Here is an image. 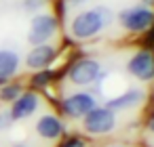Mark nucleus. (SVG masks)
Returning a JSON list of instances; mask_svg holds the SVG:
<instances>
[{
    "label": "nucleus",
    "mask_w": 154,
    "mask_h": 147,
    "mask_svg": "<svg viewBox=\"0 0 154 147\" xmlns=\"http://www.w3.org/2000/svg\"><path fill=\"white\" fill-rule=\"evenodd\" d=\"M112 23V13L106 7H93V9H80L70 17L68 30L70 36L76 40H89L103 32L106 25Z\"/></svg>",
    "instance_id": "obj_1"
},
{
    "label": "nucleus",
    "mask_w": 154,
    "mask_h": 147,
    "mask_svg": "<svg viewBox=\"0 0 154 147\" xmlns=\"http://www.w3.org/2000/svg\"><path fill=\"white\" fill-rule=\"evenodd\" d=\"M118 23L131 34H143L154 28V9H148L143 4L129 7L118 13Z\"/></svg>",
    "instance_id": "obj_2"
},
{
    "label": "nucleus",
    "mask_w": 154,
    "mask_h": 147,
    "mask_svg": "<svg viewBox=\"0 0 154 147\" xmlns=\"http://www.w3.org/2000/svg\"><path fill=\"white\" fill-rule=\"evenodd\" d=\"M101 76H103V72H101L99 61L97 59H91V57L74 61L70 65V69H68V80L74 86H89L95 80H99Z\"/></svg>",
    "instance_id": "obj_3"
},
{
    "label": "nucleus",
    "mask_w": 154,
    "mask_h": 147,
    "mask_svg": "<svg viewBox=\"0 0 154 147\" xmlns=\"http://www.w3.org/2000/svg\"><path fill=\"white\" fill-rule=\"evenodd\" d=\"M57 19L53 13H40L32 19L30 23V32H28V42L30 44H47V40H51L57 34Z\"/></svg>",
    "instance_id": "obj_4"
},
{
    "label": "nucleus",
    "mask_w": 154,
    "mask_h": 147,
    "mask_svg": "<svg viewBox=\"0 0 154 147\" xmlns=\"http://www.w3.org/2000/svg\"><path fill=\"white\" fill-rule=\"evenodd\" d=\"M114 126H116V116L108 107H93L82 118V128L89 134H106L114 130Z\"/></svg>",
    "instance_id": "obj_5"
},
{
    "label": "nucleus",
    "mask_w": 154,
    "mask_h": 147,
    "mask_svg": "<svg viewBox=\"0 0 154 147\" xmlns=\"http://www.w3.org/2000/svg\"><path fill=\"white\" fill-rule=\"evenodd\" d=\"M127 72L139 82H152L154 80V53L148 49L133 53V57L127 61Z\"/></svg>",
    "instance_id": "obj_6"
},
{
    "label": "nucleus",
    "mask_w": 154,
    "mask_h": 147,
    "mask_svg": "<svg viewBox=\"0 0 154 147\" xmlns=\"http://www.w3.org/2000/svg\"><path fill=\"white\" fill-rule=\"evenodd\" d=\"M93 107H97V103L91 93H74L61 103V109L68 118H85Z\"/></svg>",
    "instance_id": "obj_7"
},
{
    "label": "nucleus",
    "mask_w": 154,
    "mask_h": 147,
    "mask_svg": "<svg viewBox=\"0 0 154 147\" xmlns=\"http://www.w3.org/2000/svg\"><path fill=\"white\" fill-rule=\"evenodd\" d=\"M55 55H57L55 46H51V44H36V46L28 53L26 65H28L30 69H45V67H49V65L55 61Z\"/></svg>",
    "instance_id": "obj_8"
},
{
    "label": "nucleus",
    "mask_w": 154,
    "mask_h": 147,
    "mask_svg": "<svg viewBox=\"0 0 154 147\" xmlns=\"http://www.w3.org/2000/svg\"><path fill=\"white\" fill-rule=\"evenodd\" d=\"M143 99H146V93H143V90H139V88H129V90H125L122 95L110 99V101L106 103V107L112 109V111L133 109V107H137L139 103H143Z\"/></svg>",
    "instance_id": "obj_9"
},
{
    "label": "nucleus",
    "mask_w": 154,
    "mask_h": 147,
    "mask_svg": "<svg viewBox=\"0 0 154 147\" xmlns=\"http://www.w3.org/2000/svg\"><path fill=\"white\" fill-rule=\"evenodd\" d=\"M36 109H38V95L36 93H23L13 101L11 118L13 120H23V118L32 116Z\"/></svg>",
    "instance_id": "obj_10"
},
{
    "label": "nucleus",
    "mask_w": 154,
    "mask_h": 147,
    "mask_svg": "<svg viewBox=\"0 0 154 147\" xmlns=\"http://www.w3.org/2000/svg\"><path fill=\"white\" fill-rule=\"evenodd\" d=\"M61 130H63L61 122H59L55 116H51V113L42 116V118L36 122V132H38L42 139H57V137L61 134Z\"/></svg>",
    "instance_id": "obj_11"
},
{
    "label": "nucleus",
    "mask_w": 154,
    "mask_h": 147,
    "mask_svg": "<svg viewBox=\"0 0 154 147\" xmlns=\"http://www.w3.org/2000/svg\"><path fill=\"white\" fill-rule=\"evenodd\" d=\"M19 67V57L13 51H0V80L11 78Z\"/></svg>",
    "instance_id": "obj_12"
},
{
    "label": "nucleus",
    "mask_w": 154,
    "mask_h": 147,
    "mask_svg": "<svg viewBox=\"0 0 154 147\" xmlns=\"http://www.w3.org/2000/svg\"><path fill=\"white\" fill-rule=\"evenodd\" d=\"M21 95V86L17 84H7L0 88V101H15Z\"/></svg>",
    "instance_id": "obj_13"
},
{
    "label": "nucleus",
    "mask_w": 154,
    "mask_h": 147,
    "mask_svg": "<svg viewBox=\"0 0 154 147\" xmlns=\"http://www.w3.org/2000/svg\"><path fill=\"white\" fill-rule=\"evenodd\" d=\"M45 4H47V0H23V9H26L28 13H36V11H40Z\"/></svg>",
    "instance_id": "obj_14"
},
{
    "label": "nucleus",
    "mask_w": 154,
    "mask_h": 147,
    "mask_svg": "<svg viewBox=\"0 0 154 147\" xmlns=\"http://www.w3.org/2000/svg\"><path fill=\"white\" fill-rule=\"evenodd\" d=\"M49 80H51V72H45V69H42L40 74H36V76H34L32 84H34V86H45Z\"/></svg>",
    "instance_id": "obj_15"
},
{
    "label": "nucleus",
    "mask_w": 154,
    "mask_h": 147,
    "mask_svg": "<svg viewBox=\"0 0 154 147\" xmlns=\"http://www.w3.org/2000/svg\"><path fill=\"white\" fill-rule=\"evenodd\" d=\"M11 124H13L11 111H0V130H7Z\"/></svg>",
    "instance_id": "obj_16"
},
{
    "label": "nucleus",
    "mask_w": 154,
    "mask_h": 147,
    "mask_svg": "<svg viewBox=\"0 0 154 147\" xmlns=\"http://www.w3.org/2000/svg\"><path fill=\"white\" fill-rule=\"evenodd\" d=\"M89 0H63V7L68 9H78V7H85Z\"/></svg>",
    "instance_id": "obj_17"
},
{
    "label": "nucleus",
    "mask_w": 154,
    "mask_h": 147,
    "mask_svg": "<svg viewBox=\"0 0 154 147\" xmlns=\"http://www.w3.org/2000/svg\"><path fill=\"white\" fill-rule=\"evenodd\" d=\"M63 147H85V143L80 139H70V141L63 143Z\"/></svg>",
    "instance_id": "obj_18"
},
{
    "label": "nucleus",
    "mask_w": 154,
    "mask_h": 147,
    "mask_svg": "<svg viewBox=\"0 0 154 147\" xmlns=\"http://www.w3.org/2000/svg\"><path fill=\"white\" fill-rule=\"evenodd\" d=\"M141 4L148 7V9H154V0H141Z\"/></svg>",
    "instance_id": "obj_19"
},
{
    "label": "nucleus",
    "mask_w": 154,
    "mask_h": 147,
    "mask_svg": "<svg viewBox=\"0 0 154 147\" xmlns=\"http://www.w3.org/2000/svg\"><path fill=\"white\" fill-rule=\"evenodd\" d=\"M148 126H150V130H152V132H154V116H152V118H150V122H148Z\"/></svg>",
    "instance_id": "obj_20"
},
{
    "label": "nucleus",
    "mask_w": 154,
    "mask_h": 147,
    "mask_svg": "<svg viewBox=\"0 0 154 147\" xmlns=\"http://www.w3.org/2000/svg\"><path fill=\"white\" fill-rule=\"evenodd\" d=\"M13 147H28V145H13Z\"/></svg>",
    "instance_id": "obj_21"
},
{
    "label": "nucleus",
    "mask_w": 154,
    "mask_h": 147,
    "mask_svg": "<svg viewBox=\"0 0 154 147\" xmlns=\"http://www.w3.org/2000/svg\"><path fill=\"white\" fill-rule=\"evenodd\" d=\"M114 147H120V145H114Z\"/></svg>",
    "instance_id": "obj_22"
}]
</instances>
